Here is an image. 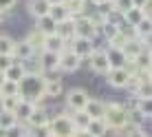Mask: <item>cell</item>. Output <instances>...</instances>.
Masks as SVG:
<instances>
[{
    "label": "cell",
    "mask_w": 152,
    "mask_h": 137,
    "mask_svg": "<svg viewBox=\"0 0 152 137\" xmlns=\"http://www.w3.org/2000/svg\"><path fill=\"white\" fill-rule=\"evenodd\" d=\"M95 7H104V4H108V0H91Z\"/></svg>",
    "instance_id": "obj_46"
},
{
    "label": "cell",
    "mask_w": 152,
    "mask_h": 137,
    "mask_svg": "<svg viewBox=\"0 0 152 137\" xmlns=\"http://www.w3.org/2000/svg\"><path fill=\"white\" fill-rule=\"evenodd\" d=\"M88 102V93L84 91V88H73L69 91V97H66V106H69L73 113H77V110H84Z\"/></svg>",
    "instance_id": "obj_6"
},
{
    "label": "cell",
    "mask_w": 152,
    "mask_h": 137,
    "mask_svg": "<svg viewBox=\"0 0 152 137\" xmlns=\"http://www.w3.org/2000/svg\"><path fill=\"white\" fill-rule=\"evenodd\" d=\"M106 51V57H108V64H110V68H121L126 64V57L121 53V49H104Z\"/></svg>",
    "instance_id": "obj_23"
},
{
    "label": "cell",
    "mask_w": 152,
    "mask_h": 137,
    "mask_svg": "<svg viewBox=\"0 0 152 137\" xmlns=\"http://www.w3.org/2000/svg\"><path fill=\"white\" fill-rule=\"evenodd\" d=\"M49 4H64V0H49Z\"/></svg>",
    "instance_id": "obj_47"
},
{
    "label": "cell",
    "mask_w": 152,
    "mask_h": 137,
    "mask_svg": "<svg viewBox=\"0 0 152 137\" xmlns=\"http://www.w3.org/2000/svg\"><path fill=\"white\" fill-rule=\"evenodd\" d=\"M141 82H143V80H141L139 73H130V75H128V82H126V86H124V88H128L130 93H134V91L139 88V84H141Z\"/></svg>",
    "instance_id": "obj_38"
},
{
    "label": "cell",
    "mask_w": 152,
    "mask_h": 137,
    "mask_svg": "<svg viewBox=\"0 0 152 137\" xmlns=\"http://www.w3.org/2000/svg\"><path fill=\"white\" fill-rule=\"evenodd\" d=\"M80 64H82V60L73 53L71 49H64V51L60 53V64H57V68H60V71L73 73V71H77V68H80Z\"/></svg>",
    "instance_id": "obj_7"
},
{
    "label": "cell",
    "mask_w": 152,
    "mask_h": 137,
    "mask_svg": "<svg viewBox=\"0 0 152 137\" xmlns=\"http://www.w3.org/2000/svg\"><path fill=\"white\" fill-rule=\"evenodd\" d=\"M4 82V73H0V84H2Z\"/></svg>",
    "instance_id": "obj_48"
},
{
    "label": "cell",
    "mask_w": 152,
    "mask_h": 137,
    "mask_svg": "<svg viewBox=\"0 0 152 137\" xmlns=\"http://www.w3.org/2000/svg\"><path fill=\"white\" fill-rule=\"evenodd\" d=\"M128 75H130V73L126 71L124 66H121V68H110V71L106 73V80H108V84L115 86V88H124L126 82H128Z\"/></svg>",
    "instance_id": "obj_13"
},
{
    "label": "cell",
    "mask_w": 152,
    "mask_h": 137,
    "mask_svg": "<svg viewBox=\"0 0 152 137\" xmlns=\"http://www.w3.org/2000/svg\"><path fill=\"white\" fill-rule=\"evenodd\" d=\"M88 133H91L93 137H102V135H106V130H108V126L104 119H91V124H88Z\"/></svg>",
    "instance_id": "obj_28"
},
{
    "label": "cell",
    "mask_w": 152,
    "mask_h": 137,
    "mask_svg": "<svg viewBox=\"0 0 152 137\" xmlns=\"http://www.w3.org/2000/svg\"><path fill=\"white\" fill-rule=\"evenodd\" d=\"M121 18H124V22L128 24V27H132V29H134V27H137V24L141 22V20L145 18V13L141 11V9H134V7H132V9H128V11H126Z\"/></svg>",
    "instance_id": "obj_25"
},
{
    "label": "cell",
    "mask_w": 152,
    "mask_h": 137,
    "mask_svg": "<svg viewBox=\"0 0 152 137\" xmlns=\"http://www.w3.org/2000/svg\"><path fill=\"white\" fill-rule=\"evenodd\" d=\"M18 97L22 102H31L35 106H42L46 99L44 95V77L42 75H24L18 82Z\"/></svg>",
    "instance_id": "obj_1"
},
{
    "label": "cell",
    "mask_w": 152,
    "mask_h": 137,
    "mask_svg": "<svg viewBox=\"0 0 152 137\" xmlns=\"http://www.w3.org/2000/svg\"><path fill=\"white\" fill-rule=\"evenodd\" d=\"M18 104H20V97L18 95H13V97H0V110H4V113H15Z\"/></svg>",
    "instance_id": "obj_30"
},
{
    "label": "cell",
    "mask_w": 152,
    "mask_h": 137,
    "mask_svg": "<svg viewBox=\"0 0 152 137\" xmlns=\"http://www.w3.org/2000/svg\"><path fill=\"white\" fill-rule=\"evenodd\" d=\"M64 49H69V44H66L62 38H57V35H44V44H42V51H49V53H57L60 55Z\"/></svg>",
    "instance_id": "obj_14"
},
{
    "label": "cell",
    "mask_w": 152,
    "mask_h": 137,
    "mask_svg": "<svg viewBox=\"0 0 152 137\" xmlns=\"http://www.w3.org/2000/svg\"><path fill=\"white\" fill-rule=\"evenodd\" d=\"M24 75H27V71H24V62H13V64L4 71V80H7V82H15V84L22 80Z\"/></svg>",
    "instance_id": "obj_18"
},
{
    "label": "cell",
    "mask_w": 152,
    "mask_h": 137,
    "mask_svg": "<svg viewBox=\"0 0 152 137\" xmlns=\"http://www.w3.org/2000/svg\"><path fill=\"white\" fill-rule=\"evenodd\" d=\"M143 49H148V42L139 40V38H132V40H126V44L121 46V53L126 60H134Z\"/></svg>",
    "instance_id": "obj_9"
},
{
    "label": "cell",
    "mask_w": 152,
    "mask_h": 137,
    "mask_svg": "<svg viewBox=\"0 0 152 137\" xmlns=\"http://www.w3.org/2000/svg\"><path fill=\"white\" fill-rule=\"evenodd\" d=\"M49 18L53 20L55 24H60V22H64V20H69L71 15H69V11H66L64 4H51V9H49Z\"/></svg>",
    "instance_id": "obj_24"
},
{
    "label": "cell",
    "mask_w": 152,
    "mask_h": 137,
    "mask_svg": "<svg viewBox=\"0 0 152 137\" xmlns=\"http://www.w3.org/2000/svg\"><path fill=\"white\" fill-rule=\"evenodd\" d=\"M119 29H121V27H119V24H115V22H104V27L99 29V33H102L104 38H106V42H108L110 38H115V35L119 33Z\"/></svg>",
    "instance_id": "obj_32"
},
{
    "label": "cell",
    "mask_w": 152,
    "mask_h": 137,
    "mask_svg": "<svg viewBox=\"0 0 152 137\" xmlns=\"http://www.w3.org/2000/svg\"><path fill=\"white\" fill-rule=\"evenodd\" d=\"M148 2H150V0H132V7L134 9H143Z\"/></svg>",
    "instance_id": "obj_44"
},
{
    "label": "cell",
    "mask_w": 152,
    "mask_h": 137,
    "mask_svg": "<svg viewBox=\"0 0 152 137\" xmlns=\"http://www.w3.org/2000/svg\"><path fill=\"white\" fill-rule=\"evenodd\" d=\"M99 35V31L95 29V24L91 22V18L88 15H80V18H75V38L77 40H95Z\"/></svg>",
    "instance_id": "obj_4"
},
{
    "label": "cell",
    "mask_w": 152,
    "mask_h": 137,
    "mask_svg": "<svg viewBox=\"0 0 152 137\" xmlns=\"http://www.w3.org/2000/svg\"><path fill=\"white\" fill-rule=\"evenodd\" d=\"M27 42H29L31 46H33L35 51H42V44H44V35H42V33H40L38 29H33V31H31V33H29Z\"/></svg>",
    "instance_id": "obj_34"
},
{
    "label": "cell",
    "mask_w": 152,
    "mask_h": 137,
    "mask_svg": "<svg viewBox=\"0 0 152 137\" xmlns=\"http://www.w3.org/2000/svg\"><path fill=\"white\" fill-rule=\"evenodd\" d=\"M124 44H126V35L121 33V29H119V33L115 35V38L108 40V46H110V49H121Z\"/></svg>",
    "instance_id": "obj_39"
},
{
    "label": "cell",
    "mask_w": 152,
    "mask_h": 137,
    "mask_svg": "<svg viewBox=\"0 0 152 137\" xmlns=\"http://www.w3.org/2000/svg\"><path fill=\"white\" fill-rule=\"evenodd\" d=\"M33 108H35V104H31V102H22L20 99V104H18V108H15V119H18V124H27V119L31 117V113H33Z\"/></svg>",
    "instance_id": "obj_22"
},
{
    "label": "cell",
    "mask_w": 152,
    "mask_h": 137,
    "mask_svg": "<svg viewBox=\"0 0 152 137\" xmlns=\"http://www.w3.org/2000/svg\"><path fill=\"white\" fill-rule=\"evenodd\" d=\"M88 64L95 73L99 75H106L108 71H110V64H108V57H106V51L104 49H95L91 55H88Z\"/></svg>",
    "instance_id": "obj_5"
},
{
    "label": "cell",
    "mask_w": 152,
    "mask_h": 137,
    "mask_svg": "<svg viewBox=\"0 0 152 137\" xmlns=\"http://www.w3.org/2000/svg\"><path fill=\"white\" fill-rule=\"evenodd\" d=\"M104 122L113 130L128 128V108L121 106V104H117V102H108L106 110H104Z\"/></svg>",
    "instance_id": "obj_2"
},
{
    "label": "cell",
    "mask_w": 152,
    "mask_h": 137,
    "mask_svg": "<svg viewBox=\"0 0 152 137\" xmlns=\"http://www.w3.org/2000/svg\"><path fill=\"white\" fill-rule=\"evenodd\" d=\"M69 49H71L77 57H80V60H88V55L95 51V46H93L91 40H77V38H75V40L69 44Z\"/></svg>",
    "instance_id": "obj_12"
},
{
    "label": "cell",
    "mask_w": 152,
    "mask_h": 137,
    "mask_svg": "<svg viewBox=\"0 0 152 137\" xmlns=\"http://www.w3.org/2000/svg\"><path fill=\"white\" fill-rule=\"evenodd\" d=\"M51 117H49V110L44 106H35L33 113H31V117L27 119V126L29 128H40V126H49Z\"/></svg>",
    "instance_id": "obj_11"
},
{
    "label": "cell",
    "mask_w": 152,
    "mask_h": 137,
    "mask_svg": "<svg viewBox=\"0 0 152 137\" xmlns=\"http://www.w3.org/2000/svg\"><path fill=\"white\" fill-rule=\"evenodd\" d=\"M42 71H55L57 64H60V55L57 53H49V51H40V57H38Z\"/></svg>",
    "instance_id": "obj_17"
},
{
    "label": "cell",
    "mask_w": 152,
    "mask_h": 137,
    "mask_svg": "<svg viewBox=\"0 0 152 137\" xmlns=\"http://www.w3.org/2000/svg\"><path fill=\"white\" fill-rule=\"evenodd\" d=\"M84 2H86V0H84Z\"/></svg>",
    "instance_id": "obj_51"
},
{
    "label": "cell",
    "mask_w": 152,
    "mask_h": 137,
    "mask_svg": "<svg viewBox=\"0 0 152 137\" xmlns=\"http://www.w3.org/2000/svg\"><path fill=\"white\" fill-rule=\"evenodd\" d=\"M49 133H51V137H73V135H75L73 119L69 117V115H64V113L51 117V122H49Z\"/></svg>",
    "instance_id": "obj_3"
},
{
    "label": "cell",
    "mask_w": 152,
    "mask_h": 137,
    "mask_svg": "<svg viewBox=\"0 0 152 137\" xmlns=\"http://www.w3.org/2000/svg\"><path fill=\"white\" fill-rule=\"evenodd\" d=\"M2 137H29V130L24 128L22 124H15V126H11V128L2 130Z\"/></svg>",
    "instance_id": "obj_36"
},
{
    "label": "cell",
    "mask_w": 152,
    "mask_h": 137,
    "mask_svg": "<svg viewBox=\"0 0 152 137\" xmlns=\"http://www.w3.org/2000/svg\"><path fill=\"white\" fill-rule=\"evenodd\" d=\"M13 38H9V35H0V55H11L13 51Z\"/></svg>",
    "instance_id": "obj_37"
},
{
    "label": "cell",
    "mask_w": 152,
    "mask_h": 137,
    "mask_svg": "<svg viewBox=\"0 0 152 137\" xmlns=\"http://www.w3.org/2000/svg\"><path fill=\"white\" fill-rule=\"evenodd\" d=\"M18 124V119H15L13 113H4V110H0V130H7L11 128V126Z\"/></svg>",
    "instance_id": "obj_35"
},
{
    "label": "cell",
    "mask_w": 152,
    "mask_h": 137,
    "mask_svg": "<svg viewBox=\"0 0 152 137\" xmlns=\"http://www.w3.org/2000/svg\"><path fill=\"white\" fill-rule=\"evenodd\" d=\"M64 7H66V11H69V15L73 20L80 18V15H86L84 13L86 11V2L84 0H64Z\"/></svg>",
    "instance_id": "obj_20"
},
{
    "label": "cell",
    "mask_w": 152,
    "mask_h": 137,
    "mask_svg": "<svg viewBox=\"0 0 152 137\" xmlns=\"http://www.w3.org/2000/svg\"><path fill=\"white\" fill-rule=\"evenodd\" d=\"M73 137H93L91 133H88V130H75V135Z\"/></svg>",
    "instance_id": "obj_45"
},
{
    "label": "cell",
    "mask_w": 152,
    "mask_h": 137,
    "mask_svg": "<svg viewBox=\"0 0 152 137\" xmlns=\"http://www.w3.org/2000/svg\"><path fill=\"white\" fill-rule=\"evenodd\" d=\"M27 9H29V13L33 15L35 20H38V18H44V15H49L51 4H49V0H29Z\"/></svg>",
    "instance_id": "obj_16"
},
{
    "label": "cell",
    "mask_w": 152,
    "mask_h": 137,
    "mask_svg": "<svg viewBox=\"0 0 152 137\" xmlns=\"http://www.w3.org/2000/svg\"><path fill=\"white\" fill-rule=\"evenodd\" d=\"M126 137H148V133H145L143 128H130V133Z\"/></svg>",
    "instance_id": "obj_43"
},
{
    "label": "cell",
    "mask_w": 152,
    "mask_h": 137,
    "mask_svg": "<svg viewBox=\"0 0 152 137\" xmlns=\"http://www.w3.org/2000/svg\"><path fill=\"white\" fill-rule=\"evenodd\" d=\"M62 91H64V84H62L60 77L44 80V95L46 97H57V95H62Z\"/></svg>",
    "instance_id": "obj_19"
},
{
    "label": "cell",
    "mask_w": 152,
    "mask_h": 137,
    "mask_svg": "<svg viewBox=\"0 0 152 137\" xmlns=\"http://www.w3.org/2000/svg\"><path fill=\"white\" fill-rule=\"evenodd\" d=\"M128 9H132V0H113L110 2V11L119 13V15H124Z\"/></svg>",
    "instance_id": "obj_31"
},
{
    "label": "cell",
    "mask_w": 152,
    "mask_h": 137,
    "mask_svg": "<svg viewBox=\"0 0 152 137\" xmlns=\"http://www.w3.org/2000/svg\"><path fill=\"white\" fill-rule=\"evenodd\" d=\"M15 2H18V0H0V11H9V9H13L15 7Z\"/></svg>",
    "instance_id": "obj_42"
},
{
    "label": "cell",
    "mask_w": 152,
    "mask_h": 137,
    "mask_svg": "<svg viewBox=\"0 0 152 137\" xmlns=\"http://www.w3.org/2000/svg\"><path fill=\"white\" fill-rule=\"evenodd\" d=\"M104 110H106V102L91 99V97H88L86 106H84V113H86L91 119H104Z\"/></svg>",
    "instance_id": "obj_15"
},
{
    "label": "cell",
    "mask_w": 152,
    "mask_h": 137,
    "mask_svg": "<svg viewBox=\"0 0 152 137\" xmlns=\"http://www.w3.org/2000/svg\"><path fill=\"white\" fill-rule=\"evenodd\" d=\"M13 62H15V60H13L11 55H0V73H4L9 66L13 64Z\"/></svg>",
    "instance_id": "obj_41"
},
{
    "label": "cell",
    "mask_w": 152,
    "mask_h": 137,
    "mask_svg": "<svg viewBox=\"0 0 152 137\" xmlns=\"http://www.w3.org/2000/svg\"><path fill=\"white\" fill-rule=\"evenodd\" d=\"M29 130V137H51V133H49V126H40V128H27Z\"/></svg>",
    "instance_id": "obj_40"
},
{
    "label": "cell",
    "mask_w": 152,
    "mask_h": 137,
    "mask_svg": "<svg viewBox=\"0 0 152 137\" xmlns=\"http://www.w3.org/2000/svg\"><path fill=\"white\" fill-rule=\"evenodd\" d=\"M0 20H2V11H0Z\"/></svg>",
    "instance_id": "obj_49"
},
{
    "label": "cell",
    "mask_w": 152,
    "mask_h": 137,
    "mask_svg": "<svg viewBox=\"0 0 152 137\" xmlns=\"http://www.w3.org/2000/svg\"><path fill=\"white\" fill-rule=\"evenodd\" d=\"M11 57H13L15 62H29L31 57H35V49L29 44L27 40L15 42V44H13V51H11Z\"/></svg>",
    "instance_id": "obj_8"
},
{
    "label": "cell",
    "mask_w": 152,
    "mask_h": 137,
    "mask_svg": "<svg viewBox=\"0 0 152 137\" xmlns=\"http://www.w3.org/2000/svg\"><path fill=\"white\" fill-rule=\"evenodd\" d=\"M134 97H137V102H150V99H152V86H150V82H141L139 88L134 91Z\"/></svg>",
    "instance_id": "obj_29"
},
{
    "label": "cell",
    "mask_w": 152,
    "mask_h": 137,
    "mask_svg": "<svg viewBox=\"0 0 152 137\" xmlns=\"http://www.w3.org/2000/svg\"><path fill=\"white\" fill-rule=\"evenodd\" d=\"M55 35L62 38L66 44H71V42L75 40V20L69 18V20H64V22L55 24Z\"/></svg>",
    "instance_id": "obj_10"
},
{
    "label": "cell",
    "mask_w": 152,
    "mask_h": 137,
    "mask_svg": "<svg viewBox=\"0 0 152 137\" xmlns=\"http://www.w3.org/2000/svg\"><path fill=\"white\" fill-rule=\"evenodd\" d=\"M13 95H18V84L4 80L0 84V97H13Z\"/></svg>",
    "instance_id": "obj_33"
},
{
    "label": "cell",
    "mask_w": 152,
    "mask_h": 137,
    "mask_svg": "<svg viewBox=\"0 0 152 137\" xmlns=\"http://www.w3.org/2000/svg\"><path fill=\"white\" fill-rule=\"evenodd\" d=\"M134 64V71L141 73V71H150V64H152V57H150V49H143L141 53L132 60Z\"/></svg>",
    "instance_id": "obj_21"
},
{
    "label": "cell",
    "mask_w": 152,
    "mask_h": 137,
    "mask_svg": "<svg viewBox=\"0 0 152 137\" xmlns=\"http://www.w3.org/2000/svg\"><path fill=\"white\" fill-rule=\"evenodd\" d=\"M71 119H73V126H75V130H86L88 124H91V117H88L84 110H77V113H73Z\"/></svg>",
    "instance_id": "obj_27"
},
{
    "label": "cell",
    "mask_w": 152,
    "mask_h": 137,
    "mask_svg": "<svg viewBox=\"0 0 152 137\" xmlns=\"http://www.w3.org/2000/svg\"><path fill=\"white\" fill-rule=\"evenodd\" d=\"M108 2H113V0H108Z\"/></svg>",
    "instance_id": "obj_50"
},
{
    "label": "cell",
    "mask_w": 152,
    "mask_h": 137,
    "mask_svg": "<svg viewBox=\"0 0 152 137\" xmlns=\"http://www.w3.org/2000/svg\"><path fill=\"white\" fill-rule=\"evenodd\" d=\"M35 29H38L42 35H53V33H55V22L49 18V15H44V18H38Z\"/></svg>",
    "instance_id": "obj_26"
}]
</instances>
